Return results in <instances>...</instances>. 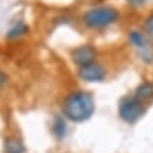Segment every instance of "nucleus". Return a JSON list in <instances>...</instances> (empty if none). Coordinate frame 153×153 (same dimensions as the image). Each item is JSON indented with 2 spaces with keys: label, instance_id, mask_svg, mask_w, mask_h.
Returning <instances> with one entry per match:
<instances>
[{
  "label": "nucleus",
  "instance_id": "f257e3e1",
  "mask_svg": "<svg viewBox=\"0 0 153 153\" xmlns=\"http://www.w3.org/2000/svg\"><path fill=\"white\" fill-rule=\"evenodd\" d=\"M62 111L66 118L74 122L88 120L94 112V98L87 91L79 90L70 93L62 104Z\"/></svg>",
  "mask_w": 153,
  "mask_h": 153
},
{
  "label": "nucleus",
  "instance_id": "f03ea898",
  "mask_svg": "<svg viewBox=\"0 0 153 153\" xmlns=\"http://www.w3.org/2000/svg\"><path fill=\"white\" fill-rule=\"evenodd\" d=\"M118 11L112 7H96V9L88 10L87 13L84 14L83 21L88 28H105L108 25L114 24L118 20Z\"/></svg>",
  "mask_w": 153,
  "mask_h": 153
},
{
  "label": "nucleus",
  "instance_id": "7ed1b4c3",
  "mask_svg": "<svg viewBox=\"0 0 153 153\" xmlns=\"http://www.w3.org/2000/svg\"><path fill=\"white\" fill-rule=\"evenodd\" d=\"M146 108L143 101L136 97H125L120 102V117L128 124H135L145 114Z\"/></svg>",
  "mask_w": 153,
  "mask_h": 153
},
{
  "label": "nucleus",
  "instance_id": "20e7f679",
  "mask_svg": "<svg viewBox=\"0 0 153 153\" xmlns=\"http://www.w3.org/2000/svg\"><path fill=\"white\" fill-rule=\"evenodd\" d=\"M129 39L132 42V45L135 47V49L138 51L140 59L143 62H152L153 60V48L149 42V38H146V35H143L139 31H131L129 33Z\"/></svg>",
  "mask_w": 153,
  "mask_h": 153
},
{
  "label": "nucleus",
  "instance_id": "39448f33",
  "mask_svg": "<svg viewBox=\"0 0 153 153\" xmlns=\"http://www.w3.org/2000/svg\"><path fill=\"white\" fill-rule=\"evenodd\" d=\"M79 76L86 82L96 83V82H102L105 77V69L100 63L93 62L86 66H82L79 70Z\"/></svg>",
  "mask_w": 153,
  "mask_h": 153
},
{
  "label": "nucleus",
  "instance_id": "423d86ee",
  "mask_svg": "<svg viewBox=\"0 0 153 153\" xmlns=\"http://www.w3.org/2000/svg\"><path fill=\"white\" fill-rule=\"evenodd\" d=\"M96 55H97L96 49L90 45H82V47H77L76 49L72 51V59L80 68L88 65V63H93L96 59Z\"/></svg>",
  "mask_w": 153,
  "mask_h": 153
},
{
  "label": "nucleus",
  "instance_id": "0eeeda50",
  "mask_svg": "<svg viewBox=\"0 0 153 153\" xmlns=\"http://www.w3.org/2000/svg\"><path fill=\"white\" fill-rule=\"evenodd\" d=\"M135 97L143 101V100H149V98L153 97V83L150 82H146V83H142L139 87L136 88L135 91Z\"/></svg>",
  "mask_w": 153,
  "mask_h": 153
},
{
  "label": "nucleus",
  "instance_id": "6e6552de",
  "mask_svg": "<svg viewBox=\"0 0 153 153\" xmlns=\"http://www.w3.org/2000/svg\"><path fill=\"white\" fill-rule=\"evenodd\" d=\"M24 146L17 139H9L6 142V153H23Z\"/></svg>",
  "mask_w": 153,
  "mask_h": 153
},
{
  "label": "nucleus",
  "instance_id": "1a4fd4ad",
  "mask_svg": "<svg viewBox=\"0 0 153 153\" xmlns=\"http://www.w3.org/2000/svg\"><path fill=\"white\" fill-rule=\"evenodd\" d=\"M28 31V27L25 25V24L23 23H19L16 24L11 30L9 31V34H7V37L9 38H17V37H21V35H24V34Z\"/></svg>",
  "mask_w": 153,
  "mask_h": 153
},
{
  "label": "nucleus",
  "instance_id": "9d476101",
  "mask_svg": "<svg viewBox=\"0 0 153 153\" xmlns=\"http://www.w3.org/2000/svg\"><path fill=\"white\" fill-rule=\"evenodd\" d=\"M145 31H146V37L149 38V41L153 42V14L149 16L145 21Z\"/></svg>",
  "mask_w": 153,
  "mask_h": 153
},
{
  "label": "nucleus",
  "instance_id": "9b49d317",
  "mask_svg": "<svg viewBox=\"0 0 153 153\" xmlns=\"http://www.w3.org/2000/svg\"><path fill=\"white\" fill-rule=\"evenodd\" d=\"M6 83H7V76H6V73H3V72L0 70V88L3 87Z\"/></svg>",
  "mask_w": 153,
  "mask_h": 153
},
{
  "label": "nucleus",
  "instance_id": "f8f14e48",
  "mask_svg": "<svg viewBox=\"0 0 153 153\" xmlns=\"http://www.w3.org/2000/svg\"><path fill=\"white\" fill-rule=\"evenodd\" d=\"M126 1L132 6H140V4H143L146 0H126Z\"/></svg>",
  "mask_w": 153,
  "mask_h": 153
}]
</instances>
